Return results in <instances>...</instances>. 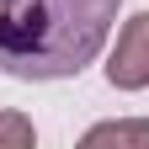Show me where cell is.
Returning <instances> with one entry per match:
<instances>
[{
	"label": "cell",
	"instance_id": "6da1fadb",
	"mask_svg": "<svg viewBox=\"0 0 149 149\" xmlns=\"http://www.w3.org/2000/svg\"><path fill=\"white\" fill-rule=\"evenodd\" d=\"M123 0H0V69L11 80H64L101 53Z\"/></svg>",
	"mask_w": 149,
	"mask_h": 149
},
{
	"label": "cell",
	"instance_id": "7a4b0ae2",
	"mask_svg": "<svg viewBox=\"0 0 149 149\" xmlns=\"http://www.w3.org/2000/svg\"><path fill=\"white\" fill-rule=\"evenodd\" d=\"M107 80L117 91H144L149 85V11L128 16L117 32V48L107 59Z\"/></svg>",
	"mask_w": 149,
	"mask_h": 149
},
{
	"label": "cell",
	"instance_id": "3957f363",
	"mask_svg": "<svg viewBox=\"0 0 149 149\" xmlns=\"http://www.w3.org/2000/svg\"><path fill=\"white\" fill-rule=\"evenodd\" d=\"M85 149H96V144H149V117L144 123H96V128H85Z\"/></svg>",
	"mask_w": 149,
	"mask_h": 149
},
{
	"label": "cell",
	"instance_id": "277c9868",
	"mask_svg": "<svg viewBox=\"0 0 149 149\" xmlns=\"http://www.w3.org/2000/svg\"><path fill=\"white\" fill-rule=\"evenodd\" d=\"M37 144V128L22 112H0V149H32Z\"/></svg>",
	"mask_w": 149,
	"mask_h": 149
}]
</instances>
